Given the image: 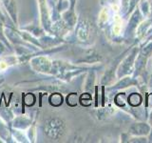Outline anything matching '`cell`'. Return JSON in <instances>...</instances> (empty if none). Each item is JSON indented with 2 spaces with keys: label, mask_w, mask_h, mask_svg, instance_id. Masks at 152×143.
I'll use <instances>...</instances> for the list:
<instances>
[{
  "label": "cell",
  "mask_w": 152,
  "mask_h": 143,
  "mask_svg": "<svg viewBox=\"0 0 152 143\" xmlns=\"http://www.w3.org/2000/svg\"><path fill=\"white\" fill-rule=\"evenodd\" d=\"M8 67V65L5 63V62H0V71H4L6 70V68Z\"/></svg>",
  "instance_id": "obj_1"
}]
</instances>
